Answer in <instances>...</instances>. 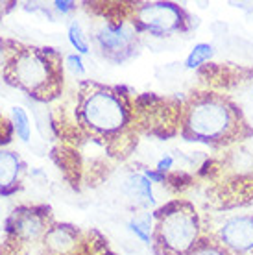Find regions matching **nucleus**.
Wrapping results in <instances>:
<instances>
[{
	"label": "nucleus",
	"mask_w": 253,
	"mask_h": 255,
	"mask_svg": "<svg viewBox=\"0 0 253 255\" xmlns=\"http://www.w3.org/2000/svg\"><path fill=\"white\" fill-rule=\"evenodd\" d=\"M72 119L76 133L109 157L126 159L137 146L133 98L124 87L93 80L78 83Z\"/></svg>",
	"instance_id": "nucleus-1"
},
{
	"label": "nucleus",
	"mask_w": 253,
	"mask_h": 255,
	"mask_svg": "<svg viewBox=\"0 0 253 255\" xmlns=\"http://www.w3.org/2000/svg\"><path fill=\"white\" fill-rule=\"evenodd\" d=\"M181 137L211 148H226L250 139L253 129L242 109L226 95L192 93L181 106Z\"/></svg>",
	"instance_id": "nucleus-2"
},
{
	"label": "nucleus",
	"mask_w": 253,
	"mask_h": 255,
	"mask_svg": "<svg viewBox=\"0 0 253 255\" xmlns=\"http://www.w3.org/2000/svg\"><path fill=\"white\" fill-rule=\"evenodd\" d=\"M4 83L19 89L35 102H54L63 95V54L52 46L24 45L13 41L4 70Z\"/></svg>",
	"instance_id": "nucleus-3"
},
{
	"label": "nucleus",
	"mask_w": 253,
	"mask_h": 255,
	"mask_svg": "<svg viewBox=\"0 0 253 255\" xmlns=\"http://www.w3.org/2000/svg\"><path fill=\"white\" fill-rule=\"evenodd\" d=\"M152 217V248L157 255H189L202 239L200 215L190 202H168Z\"/></svg>",
	"instance_id": "nucleus-4"
},
{
	"label": "nucleus",
	"mask_w": 253,
	"mask_h": 255,
	"mask_svg": "<svg viewBox=\"0 0 253 255\" xmlns=\"http://www.w3.org/2000/svg\"><path fill=\"white\" fill-rule=\"evenodd\" d=\"M54 215L48 205H20L11 211L4 226L0 255H30L52 228Z\"/></svg>",
	"instance_id": "nucleus-5"
},
{
	"label": "nucleus",
	"mask_w": 253,
	"mask_h": 255,
	"mask_svg": "<svg viewBox=\"0 0 253 255\" xmlns=\"http://www.w3.org/2000/svg\"><path fill=\"white\" fill-rule=\"evenodd\" d=\"M129 20L139 33H150L153 37L187 33L196 26V17H192L183 6L161 0L129 4Z\"/></svg>",
	"instance_id": "nucleus-6"
},
{
	"label": "nucleus",
	"mask_w": 253,
	"mask_h": 255,
	"mask_svg": "<svg viewBox=\"0 0 253 255\" xmlns=\"http://www.w3.org/2000/svg\"><path fill=\"white\" fill-rule=\"evenodd\" d=\"M95 43L102 56L115 65H122L139 54L140 33L129 20V7L124 17L113 19L109 15L106 22L98 26L95 32Z\"/></svg>",
	"instance_id": "nucleus-7"
},
{
	"label": "nucleus",
	"mask_w": 253,
	"mask_h": 255,
	"mask_svg": "<svg viewBox=\"0 0 253 255\" xmlns=\"http://www.w3.org/2000/svg\"><path fill=\"white\" fill-rule=\"evenodd\" d=\"M133 115L137 131L168 137L174 133L176 122H181V106L168 98L142 95L133 100Z\"/></svg>",
	"instance_id": "nucleus-8"
},
{
	"label": "nucleus",
	"mask_w": 253,
	"mask_h": 255,
	"mask_svg": "<svg viewBox=\"0 0 253 255\" xmlns=\"http://www.w3.org/2000/svg\"><path fill=\"white\" fill-rule=\"evenodd\" d=\"M93 233H85L78 226L54 222L39 244V255H95Z\"/></svg>",
	"instance_id": "nucleus-9"
},
{
	"label": "nucleus",
	"mask_w": 253,
	"mask_h": 255,
	"mask_svg": "<svg viewBox=\"0 0 253 255\" xmlns=\"http://www.w3.org/2000/svg\"><path fill=\"white\" fill-rule=\"evenodd\" d=\"M215 239L231 255H253V215H237L224 220Z\"/></svg>",
	"instance_id": "nucleus-10"
},
{
	"label": "nucleus",
	"mask_w": 253,
	"mask_h": 255,
	"mask_svg": "<svg viewBox=\"0 0 253 255\" xmlns=\"http://www.w3.org/2000/svg\"><path fill=\"white\" fill-rule=\"evenodd\" d=\"M26 163L17 152L0 148V196H11L22 189Z\"/></svg>",
	"instance_id": "nucleus-11"
},
{
	"label": "nucleus",
	"mask_w": 253,
	"mask_h": 255,
	"mask_svg": "<svg viewBox=\"0 0 253 255\" xmlns=\"http://www.w3.org/2000/svg\"><path fill=\"white\" fill-rule=\"evenodd\" d=\"M126 192L139 204H153V192L150 179L142 174H129L126 179Z\"/></svg>",
	"instance_id": "nucleus-12"
},
{
	"label": "nucleus",
	"mask_w": 253,
	"mask_h": 255,
	"mask_svg": "<svg viewBox=\"0 0 253 255\" xmlns=\"http://www.w3.org/2000/svg\"><path fill=\"white\" fill-rule=\"evenodd\" d=\"M189 255H231L224 248L215 237H202L194 248L190 250Z\"/></svg>",
	"instance_id": "nucleus-13"
},
{
	"label": "nucleus",
	"mask_w": 253,
	"mask_h": 255,
	"mask_svg": "<svg viewBox=\"0 0 253 255\" xmlns=\"http://www.w3.org/2000/svg\"><path fill=\"white\" fill-rule=\"evenodd\" d=\"M11 122L15 128V133L20 140H30V133H32V128H30V119L26 115V111L19 106L11 108Z\"/></svg>",
	"instance_id": "nucleus-14"
},
{
	"label": "nucleus",
	"mask_w": 253,
	"mask_h": 255,
	"mask_svg": "<svg viewBox=\"0 0 253 255\" xmlns=\"http://www.w3.org/2000/svg\"><path fill=\"white\" fill-rule=\"evenodd\" d=\"M129 226V230L135 233V235L139 237L142 243L150 244L152 243V233H153V217H144V218H139V220H131V222L127 224Z\"/></svg>",
	"instance_id": "nucleus-15"
},
{
	"label": "nucleus",
	"mask_w": 253,
	"mask_h": 255,
	"mask_svg": "<svg viewBox=\"0 0 253 255\" xmlns=\"http://www.w3.org/2000/svg\"><path fill=\"white\" fill-rule=\"evenodd\" d=\"M211 56H213V46L205 45V43H200V45L194 46L192 52L189 54V58H187V67H189V69L200 67V65L205 63Z\"/></svg>",
	"instance_id": "nucleus-16"
},
{
	"label": "nucleus",
	"mask_w": 253,
	"mask_h": 255,
	"mask_svg": "<svg viewBox=\"0 0 253 255\" xmlns=\"http://www.w3.org/2000/svg\"><path fill=\"white\" fill-rule=\"evenodd\" d=\"M69 41H70V45L74 46L80 54H89L87 37L83 35L82 26L78 24L76 20H74V22H70V26H69Z\"/></svg>",
	"instance_id": "nucleus-17"
},
{
	"label": "nucleus",
	"mask_w": 253,
	"mask_h": 255,
	"mask_svg": "<svg viewBox=\"0 0 253 255\" xmlns=\"http://www.w3.org/2000/svg\"><path fill=\"white\" fill-rule=\"evenodd\" d=\"M15 137V128H13L11 119L0 113V148L7 146Z\"/></svg>",
	"instance_id": "nucleus-18"
},
{
	"label": "nucleus",
	"mask_w": 253,
	"mask_h": 255,
	"mask_svg": "<svg viewBox=\"0 0 253 255\" xmlns=\"http://www.w3.org/2000/svg\"><path fill=\"white\" fill-rule=\"evenodd\" d=\"M11 46H13V39H6L0 35V82H4V70H6Z\"/></svg>",
	"instance_id": "nucleus-19"
},
{
	"label": "nucleus",
	"mask_w": 253,
	"mask_h": 255,
	"mask_svg": "<svg viewBox=\"0 0 253 255\" xmlns=\"http://www.w3.org/2000/svg\"><path fill=\"white\" fill-rule=\"evenodd\" d=\"M65 63H67V67H69L74 74H78V76H82L83 72H85V69H83V63H82V58H80V56H76V54H70V56H67Z\"/></svg>",
	"instance_id": "nucleus-20"
},
{
	"label": "nucleus",
	"mask_w": 253,
	"mask_h": 255,
	"mask_svg": "<svg viewBox=\"0 0 253 255\" xmlns=\"http://www.w3.org/2000/svg\"><path fill=\"white\" fill-rule=\"evenodd\" d=\"M56 7L59 9V11L69 13V11H74V9H76V4H74V2H56Z\"/></svg>",
	"instance_id": "nucleus-21"
}]
</instances>
